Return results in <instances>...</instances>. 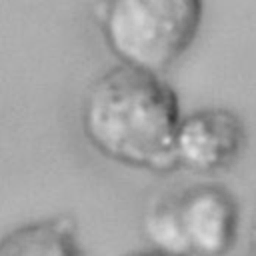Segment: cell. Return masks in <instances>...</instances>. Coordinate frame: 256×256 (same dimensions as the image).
Returning <instances> with one entry per match:
<instances>
[{
    "label": "cell",
    "instance_id": "cell-6",
    "mask_svg": "<svg viewBox=\"0 0 256 256\" xmlns=\"http://www.w3.org/2000/svg\"><path fill=\"white\" fill-rule=\"evenodd\" d=\"M144 236L150 242V250L166 256H186L180 224L176 216V198L162 196L156 198L144 212L142 220Z\"/></svg>",
    "mask_w": 256,
    "mask_h": 256
},
{
    "label": "cell",
    "instance_id": "cell-3",
    "mask_svg": "<svg viewBox=\"0 0 256 256\" xmlns=\"http://www.w3.org/2000/svg\"><path fill=\"white\" fill-rule=\"evenodd\" d=\"M246 146V126L242 118L222 106L198 108L182 114L176 138V168L198 174H212L232 166Z\"/></svg>",
    "mask_w": 256,
    "mask_h": 256
},
{
    "label": "cell",
    "instance_id": "cell-1",
    "mask_svg": "<svg viewBox=\"0 0 256 256\" xmlns=\"http://www.w3.org/2000/svg\"><path fill=\"white\" fill-rule=\"evenodd\" d=\"M180 118L178 96L162 76L120 64L94 78L80 104L82 134L98 154L154 174L176 170Z\"/></svg>",
    "mask_w": 256,
    "mask_h": 256
},
{
    "label": "cell",
    "instance_id": "cell-8",
    "mask_svg": "<svg viewBox=\"0 0 256 256\" xmlns=\"http://www.w3.org/2000/svg\"><path fill=\"white\" fill-rule=\"evenodd\" d=\"M126 256H166V254H160V252H154V250H144V252H132V254H126Z\"/></svg>",
    "mask_w": 256,
    "mask_h": 256
},
{
    "label": "cell",
    "instance_id": "cell-2",
    "mask_svg": "<svg viewBox=\"0 0 256 256\" xmlns=\"http://www.w3.org/2000/svg\"><path fill=\"white\" fill-rule=\"evenodd\" d=\"M198 0H106L96 6L100 34L120 66L164 76L194 42Z\"/></svg>",
    "mask_w": 256,
    "mask_h": 256
},
{
    "label": "cell",
    "instance_id": "cell-7",
    "mask_svg": "<svg viewBox=\"0 0 256 256\" xmlns=\"http://www.w3.org/2000/svg\"><path fill=\"white\" fill-rule=\"evenodd\" d=\"M248 250H250V256H256V218H254L252 228H250V236H248Z\"/></svg>",
    "mask_w": 256,
    "mask_h": 256
},
{
    "label": "cell",
    "instance_id": "cell-5",
    "mask_svg": "<svg viewBox=\"0 0 256 256\" xmlns=\"http://www.w3.org/2000/svg\"><path fill=\"white\" fill-rule=\"evenodd\" d=\"M0 256H82L76 224L68 216L22 224L0 238Z\"/></svg>",
    "mask_w": 256,
    "mask_h": 256
},
{
    "label": "cell",
    "instance_id": "cell-4",
    "mask_svg": "<svg viewBox=\"0 0 256 256\" xmlns=\"http://www.w3.org/2000/svg\"><path fill=\"white\" fill-rule=\"evenodd\" d=\"M176 198L186 256H226L238 236V204L220 184H196Z\"/></svg>",
    "mask_w": 256,
    "mask_h": 256
}]
</instances>
